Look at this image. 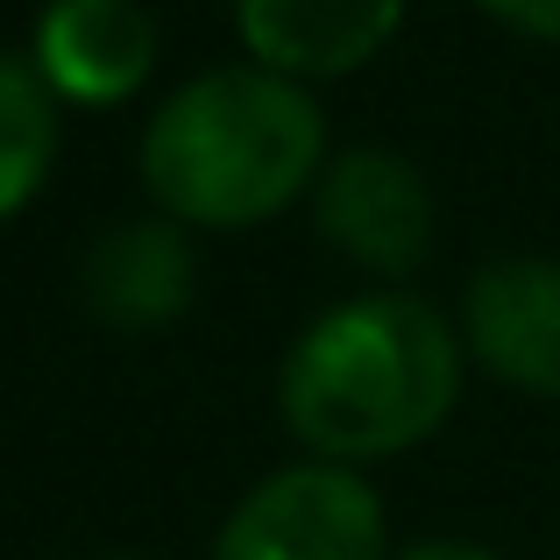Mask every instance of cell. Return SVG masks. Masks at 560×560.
<instances>
[{
  "label": "cell",
  "instance_id": "cell-7",
  "mask_svg": "<svg viewBox=\"0 0 560 560\" xmlns=\"http://www.w3.org/2000/svg\"><path fill=\"white\" fill-rule=\"evenodd\" d=\"M242 36L277 79H341L370 65L405 0H234Z\"/></svg>",
  "mask_w": 560,
  "mask_h": 560
},
{
  "label": "cell",
  "instance_id": "cell-4",
  "mask_svg": "<svg viewBox=\"0 0 560 560\" xmlns=\"http://www.w3.org/2000/svg\"><path fill=\"white\" fill-rule=\"evenodd\" d=\"M319 228L334 248H348L370 270H411L433 234V206H425V185L405 156L348 150L319 178Z\"/></svg>",
  "mask_w": 560,
  "mask_h": 560
},
{
  "label": "cell",
  "instance_id": "cell-9",
  "mask_svg": "<svg viewBox=\"0 0 560 560\" xmlns=\"http://www.w3.org/2000/svg\"><path fill=\"white\" fill-rule=\"evenodd\" d=\"M57 156V107H50V85H43L36 65L0 50V213L28 199L43 185Z\"/></svg>",
  "mask_w": 560,
  "mask_h": 560
},
{
  "label": "cell",
  "instance_id": "cell-1",
  "mask_svg": "<svg viewBox=\"0 0 560 560\" xmlns=\"http://www.w3.org/2000/svg\"><path fill=\"white\" fill-rule=\"evenodd\" d=\"M454 390H462L454 334L440 327V313L397 291L334 305L277 376L284 425L334 468L425 440L447 419Z\"/></svg>",
  "mask_w": 560,
  "mask_h": 560
},
{
  "label": "cell",
  "instance_id": "cell-8",
  "mask_svg": "<svg viewBox=\"0 0 560 560\" xmlns=\"http://www.w3.org/2000/svg\"><path fill=\"white\" fill-rule=\"evenodd\" d=\"M85 313L107 319V327H164L171 313H185L191 299V248L171 220H136V228H107L85 248Z\"/></svg>",
  "mask_w": 560,
  "mask_h": 560
},
{
  "label": "cell",
  "instance_id": "cell-5",
  "mask_svg": "<svg viewBox=\"0 0 560 560\" xmlns=\"http://www.w3.org/2000/svg\"><path fill=\"white\" fill-rule=\"evenodd\" d=\"M468 341L504 383L560 397V262H490L468 284Z\"/></svg>",
  "mask_w": 560,
  "mask_h": 560
},
{
  "label": "cell",
  "instance_id": "cell-2",
  "mask_svg": "<svg viewBox=\"0 0 560 560\" xmlns=\"http://www.w3.org/2000/svg\"><path fill=\"white\" fill-rule=\"evenodd\" d=\"M319 107L277 71H206L156 107L142 178L178 220L248 228L319 171Z\"/></svg>",
  "mask_w": 560,
  "mask_h": 560
},
{
  "label": "cell",
  "instance_id": "cell-10",
  "mask_svg": "<svg viewBox=\"0 0 560 560\" xmlns=\"http://www.w3.org/2000/svg\"><path fill=\"white\" fill-rule=\"evenodd\" d=\"M482 8L525 36H560V0H482Z\"/></svg>",
  "mask_w": 560,
  "mask_h": 560
},
{
  "label": "cell",
  "instance_id": "cell-6",
  "mask_svg": "<svg viewBox=\"0 0 560 560\" xmlns=\"http://www.w3.org/2000/svg\"><path fill=\"white\" fill-rule=\"evenodd\" d=\"M156 65V22L136 0H50L36 28L43 85L71 100H121Z\"/></svg>",
  "mask_w": 560,
  "mask_h": 560
},
{
  "label": "cell",
  "instance_id": "cell-3",
  "mask_svg": "<svg viewBox=\"0 0 560 560\" xmlns=\"http://www.w3.org/2000/svg\"><path fill=\"white\" fill-rule=\"evenodd\" d=\"M213 560H383V511L348 468H284L228 518Z\"/></svg>",
  "mask_w": 560,
  "mask_h": 560
},
{
  "label": "cell",
  "instance_id": "cell-11",
  "mask_svg": "<svg viewBox=\"0 0 560 560\" xmlns=\"http://www.w3.org/2000/svg\"><path fill=\"white\" fill-rule=\"evenodd\" d=\"M397 560H490V553H476V547H447V539H425V547H405Z\"/></svg>",
  "mask_w": 560,
  "mask_h": 560
}]
</instances>
